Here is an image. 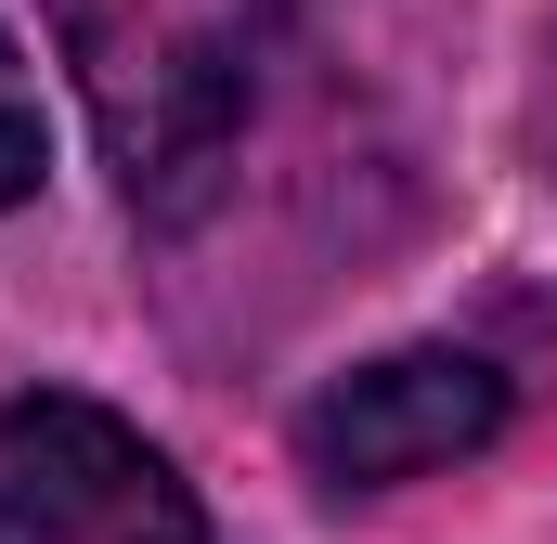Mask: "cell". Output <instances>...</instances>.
<instances>
[{
    "label": "cell",
    "instance_id": "1",
    "mask_svg": "<svg viewBox=\"0 0 557 544\" xmlns=\"http://www.w3.org/2000/svg\"><path fill=\"white\" fill-rule=\"evenodd\" d=\"M285 26H298V0H52V52L78 65L104 169L131 182L143 221H182L208 195Z\"/></svg>",
    "mask_w": 557,
    "mask_h": 544
},
{
    "label": "cell",
    "instance_id": "2",
    "mask_svg": "<svg viewBox=\"0 0 557 544\" xmlns=\"http://www.w3.org/2000/svg\"><path fill=\"white\" fill-rule=\"evenodd\" d=\"M0 544H208L195 480L78 390L0 403Z\"/></svg>",
    "mask_w": 557,
    "mask_h": 544
},
{
    "label": "cell",
    "instance_id": "3",
    "mask_svg": "<svg viewBox=\"0 0 557 544\" xmlns=\"http://www.w3.org/2000/svg\"><path fill=\"white\" fill-rule=\"evenodd\" d=\"M493 428H506V376L480 350H376L337 390H311L298 467L324 493H389V480H428V467L480 454Z\"/></svg>",
    "mask_w": 557,
    "mask_h": 544
},
{
    "label": "cell",
    "instance_id": "4",
    "mask_svg": "<svg viewBox=\"0 0 557 544\" xmlns=\"http://www.w3.org/2000/svg\"><path fill=\"white\" fill-rule=\"evenodd\" d=\"M52 169V131H39V91H26V52L0 39V208H26Z\"/></svg>",
    "mask_w": 557,
    "mask_h": 544
},
{
    "label": "cell",
    "instance_id": "5",
    "mask_svg": "<svg viewBox=\"0 0 557 544\" xmlns=\"http://www.w3.org/2000/svg\"><path fill=\"white\" fill-rule=\"evenodd\" d=\"M532 156H545V182H557V39H545V78H532Z\"/></svg>",
    "mask_w": 557,
    "mask_h": 544
}]
</instances>
